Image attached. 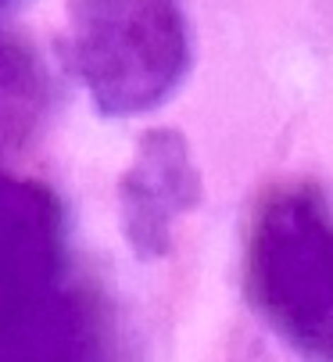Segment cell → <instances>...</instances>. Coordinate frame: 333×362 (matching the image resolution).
<instances>
[{
    "mask_svg": "<svg viewBox=\"0 0 333 362\" xmlns=\"http://www.w3.org/2000/svg\"><path fill=\"white\" fill-rule=\"evenodd\" d=\"M0 362H133L115 305L83 269L65 204L0 173Z\"/></svg>",
    "mask_w": 333,
    "mask_h": 362,
    "instance_id": "6da1fadb",
    "label": "cell"
},
{
    "mask_svg": "<svg viewBox=\"0 0 333 362\" xmlns=\"http://www.w3.org/2000/svg\"><path fill=\"white\" fill-rule=\"evenodd\" d=\"M244 294L301 362H333V204L319 187L262 194L244 233Z\"/></svg>",
    "mask_w": 333,
    "mask_h": 362,
    "instance_id": "7a4b0ae2",
    "label": "cell"
},
{
    "mask_svg": "<svg viewBox=\"0 0 333 362\" xmlns=\"http://www.w3.org/2000/svg\"><path fill=\"white\" fill-rule=\"evenodd\" d=\"M183 0H69L62 62L107 119L154 112L190 72Z\"/></svg>",
    "mask_w": 333,
    "mask_h": 362,
    "instance_id": "3957f363",
    "label": "cell"
},
{
    "mask_svg": "<svg viewBox=\"0 0 333 362\" xmlns=\"http://www.w3.org/2000/svg\"><path fill=\"white\" fill-rule=\"evenodd\" d=\"M201 197L204 183L190 144L176 129L144 133L119 180V223L129 247L140 258H161Z\"/></svg>",
    "mask_w": 333,
    "mask_h": 362,
    "instance_id": "277c9868",
    "label": "cell"
},
{
    "mask_svg": "<svg viewBox=\"0 0 333 362\" xmlns=\"http://www.w3.org/2000/svg\"><path fill=\"white\" fill-rule=\"evenodd\" d=\"M47 76L29 50L0 36V165L36 136L47 119Z\"/></svg>",
    "mask_w": 333,
    "mask_h": 362,
    "instance_id": "5b68a950",
    "label": "cell"
},
{
    "mask_svg": "<svg viewBox=\"0 0 333 362\" xmlns=\"http://www.w3.org/2000/svg\"><path fill=\"white\" fill-rule=\"evenodd\" d=\"M8 4H11V0H0V8H8Z\"/></svg>",
    "mask_w": 333,
    "mask_h": 362,
    "instance_id": "8992f818",
    "label": "cell"
}]
</instances>
